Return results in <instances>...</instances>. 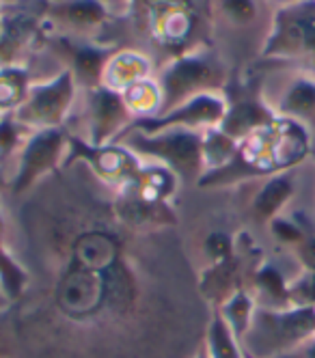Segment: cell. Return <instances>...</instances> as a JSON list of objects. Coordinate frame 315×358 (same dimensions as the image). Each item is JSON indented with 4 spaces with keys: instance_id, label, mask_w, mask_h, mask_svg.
<instances>
[{
    "instance_id": "2e32d148",
    "label": "cell",
    "mask_w": 315,
    "mask_h": 358,
    "mask_svg": "<svg viewBox=\"0 0 315 358\" xmlns=\"http://www.w3.org/2000/svg\"><path fill=\"white\" fill-rule=\"evenodd\" d=\"M248 292L253 294L261 309H285L290 302V278L272 262H261L255 266L248 280Z\"/></svg>"
},
{
    "instance_id": "8992f818",
    "label": "cell",
    "mask_w": 315,
    "mask_h": 358,
    "mask_svg": "<svg viewBox=\"0 0 315 358\" xmlns=\"http://www.w3.org/2000/svg\"><path fill=\"white\" fill-rule=\"evenodd\" d=\"M78 115L76 136L85 138L91 145H111L134 123L132 113L127 110L123 95L106 87H93L80 91L78 104L71 117Z\"/></svg>"
},
{
    "instance_id": "6da1fadb",
    "label": "cell",
    "mask_w": 315,
    "mask_h": 358,
    "mask_svg": "<svg viewBox=\"0 0 315 358\" xmlns=\"http://www.w3.org/2000/svg\"><path fill=\"white\" fill-rule=\"evenodd\" d=\"M127 20L158 65L212 37V0H132Z\"/></svg>"
},
{
    "instance_id": "d590c367",
    "label": "cell",
    "mask_w": 315,
    "mask_h": 358,
    "mask_svg": "<svg viewBox=\"0 0 315 358\" xmlns=\"http://www.w3.org/2000/svg\"><path fill=\"white\" fill-rule=\"evenodd\" d=\"M3 117H5V115H0V119H3Z\"/></svg>"
},
{
    "instance_id": "484cf974",
    "label": "cell",
    "mask_w": 315,
    "mask_h": 358,
    "mask_svg": "<svg viewBox=\"0 0 315 358\" xmlns=\"http://www.w3.org/2000/svg\"><path fill=\"white\" fill-rule=\"evenodd\" d=\"M268 229H270V234L276 242H281L285 246H292V248H296L307 238L302 229L294 220L285 218V216H276L274 220H270Z\"/></svg>"
},
{
    "instance_id": "8fae6325",
    "label": "cell",
    "mask_w": 315,
    "mask_h": 358,
    "mask_svg": "<svg viewBox=\"0 0 315 358\" xmlns=\"http://www.w3.org/2000/svg\"><path fill=\"white\" fill-rule=\"evenodd\" d=\"M115 48L117 45L108 41L69 39L61 35H48L46 41V50L52 55V59L74 76L80 91L102 85L104 65L115 52Z\"/></svg>"
},
{
    "instance_id": "4316f807",
    "label": "cell",
    "mask_w": 315,
    "mask_h": 358,
    "mask_svg": "<svg viewBox=\"0 0 315 358\" xmlns=\"http://www.w3.org/2000/svg\"><path fill=\"white\" fill-rule=\"evenodd\" d=\"M294 250L300 262V268L307 272H315V238H304Z\"/></svg>"
},
{
    "instance_id": "7a4b0ae2",
    "label": "cell",
    "mask_w": 315,
    "mask_h": 358,
    "mask_svg": "<svg viewBox=\"0 0 315 358\" xmlns=\"http://www.w3.org/2000/svg\"><path fill=\"white\" fill-rule=\"evenodd\" d=\"M155 80L162 93L160 115H164L197 95L225 91L227 67L212 43H207L158 65Z\"/></svg>"
},
{
    "instance_id": "e0dca14e",
    "label": "cell",
    "mask_w": 315,
    "mask_h": 358,
    "mask_svg": "<svg viewBox=\"0 0 315 358\" xmlns=\"http://www.w3.org/2000/svg\"><path fill=\"white\" fill-rule=\"evenodd\" d=\"M274 119H276V115L268 108L266 101H255V99L231 101L229 99L227 115H225V119H223V123L218 127L227 136H231L233 141L240 143L246 136H251L255 130L268 125Z\"/></svg>"
},
{
    "instance_id": "1f68e13d",
    "label": "cell",
    "mask_w": 315,
    "mask_h": 358,
    "mask_svg": "<svg viewBox=\"0 0 315 358\" xmlns=\"http://www.w3.org/2000/svg\"><path fill=\"white\" fill-rule=\"evenodd\" d=\"M18 3H22V0H0V5H3V7H7V5H18Z\"/></svg>"
},
{
    "instance_id": "5b68a950",
    "label": "cell",
    "mask_w": 315,
    "mask_h": 358,
    "mask_svg": "<svg viewBox=\"0 0 315 358\" xmlns=\"http://www.w3.org/2000/svg\"><path fill=\"white\" fill-rule=\"evenodd\" d=\"M78 97H80V87L74 80V76L59 67L55 73L33 83L24 104L13 113V117L31 132L67 127Z\"/></svg>"
},
{
    "instance_id": "9a60e30c",
    "label": "cell",
    "mask_w": 315,
    "mask_h": 358,
    "mask_svg": "<svg viewBox=\"0 0 315 358\" xmlns=\"http://www.w3.org/2000/svg\"><path fill=\"white\" fill-rule=\"evenodd\" d=\"M294 192H296V184H294V177L290 171H281V173L270 175L266 182L259 186V190L255 192V196L251 201L253 220L259 224H268L270 220L281 216L285 206L292 201Z\"/></svg>"
},
{
    "instance_id": "d4e9b609",
    "label": "cell",
    "mask_w": 315,
    "mask_h": 358,
    "mask_svg": "<svg viewBox=\"0 0 315 358\" xmlns=\"http://www.w3.org/2000/svg\"><path fill=\"white\" fill-rule=\"evenodd\" d=\"M290 302L292 306L315 309V272L302 270L290 280Z\"/></svg>"
},
{
    "instance_id": "4dcf8cb0",
    "label": "cell",
    "mask_w": 315,
    "mask_h": 358,
    "mask_svg": "<svg viewBox=\"0 0 315 358\" xmlns=\"http://www.w3.org/2000/svg\"><path fill=\"white\" fill-rule=\"evenodd\" d=\"M9 188V179L5 177V173L3 171H0V199H3V192Z\"/></svg>"
},
{
    "instance_id": "d6986e66",
    "label": "cell",
    "mask_w": 315,
    "mask_h": 358,
    "mask_svg": "<svg viewBox=\"0 0 315 358\" xmlns=\"http://www.w3.org/2000/svg\"><path fill=\"white\" fill-rule=\"evenodd\" d=\"M203 350L207 358H246L240 339L235 337L218 309H212V315H209Z\"/></svg>"
},
{
    "instance_id": "cb8c5ba5",
    "label": "cell",
    "mask_w": 315,
    "mask_h": 358,
    "mask_svg": "<svg viewBox=\"0 0 315 358\" xmlns=\"http://www.w3.org/2000/svg\"><path fill=\"white\" fill-rule=\"evenodd\" d=\"M220 15L231 27H248L259 15L257 0H212V17Z\"/></svg>"
},
{
    "instance_id": "9c48e42d",
    "label": "cell",
    "mask_w": 315,
    "mask_h": 358,
    "mask_svg": "<svg viewBox=\"0 0 315 358\" xmlns=\"http://www.w3.org/2000/svg\"><path fill=\"white\" fill-rule=\"evenodd\" d=\"M43 3L22 0L18 5L3 7L0 15V65L31 63L46 48L48 29L43 22Z\"/></svg>"
},
{
    "instance_id": "7402d4cb",
    "label": "cell",
    "mask_w": 315,
    "mask_h": 358,
    "mask_svg": "<svg viewBox=\"0 0 315 358\" xmlns=\"http://www.w3.org/2000/svg\"><path fill=\"white\" fill-rule=\"evenodd\" d=\"M29 285V272L13 257L11 250L0 244V287L5 289L7 298L11 302L20 300Z\"/></svg>"
},
{
    "instance_id": "7c38bea8",
    "label": "cell",
    "mask_w": 315,
    "mask_h": 358,
    "mask_svg": "<svg viewBox=\"0 0 315 358\" xmlns=\"http://www.w3.org/2000/svg\"><path fill=\"white\" fill-rule=\"evenodd\" d=\"M315 50V3H294L279 9L270 35L264 43V57H298Z\"/></svg>"
},
{
    "instance_id": "836d02e7",
    "label": "cell",
    "mask_w": 315,
    "mask_h": 358,
    "mask_svg": "<svg viewBox=\"0 0 315 358\" xmlns=\"http://www.w3.org/2000/svg\"><path fill=\"white\" fill-rule=\"evenodd\" d=\"M0 15H3V5H0Z\"/></svg>"
},
{
    "instance_id": "ba28073f",
    "label": "cell",
    "mask_w": 315,
    "mask_h": 358,
    "mask_svg": "<svg viewBox=\"0 0 315 358\" xmlns=\"http://www.w3.org/2000/svg\"><path fill=\"white\" fill-rule=\"evenodd\" d=\"M41 9L48 35L69 39L104 41V33L121 20L106 0H46Z\"/></svg>"
},
{
    "instance_id": "ffe728a7",
    "label": "cell",
    "mask_w": 315,
    "mask_h": 358,
    "mask_svg": "<svg viewBox=\"0 0 315 358\" xmlns=\"http://www.w3.org/2000/svg\"><path fill=\"white\" fill-rule=\"evenodd\" d=\"M121 95H123L127 110L132 113L134 121L151 119L162 113V93H160V85H158L155 76L134 85V87H130Z\"/></svg>"
},
{
    "instance_id": "e575fe53",
    "label": "cell",
    "mask_w": 315,
    "mask_h": 358,
    "mask_svg": "<svg viewBox=\"0 0 315 358\" xmlns=\"http://www.w3.org/2000/svg\"><path fill=\"white\" fill-rule=\"evenodd\" d=\"M37 3H46V0H37Z\"/></svg>"
},
{
    "instance_id": "52a82bcc",
    "label": "cell",
    "mask_w": 315,
    "mask_h": 358,
    "mask_svg": "<svg viewBox=\"0 0 315 358\" xmlns=\"http://www.w3.org/2000/svg\"><path fill=\"white\" fill-rule=\"evenodd\" d=\"M69 145L67 127H52V130L31 132L24 147L15 158V171L9 179V190L13 194H26L33 190L41 179L59 173L65 164Z\"/></svg>"
},
{
    "instance_id": "ac0fdd59",
    "label": "cell",
    "mask_w": 315,
    "mask_h": 358,
    "mask_svg": "<svg viewBox=\"0 0 315 358\" xmlns=\"http://www.w3.org/2000/svg\"><path fill=\"white\" fill-rule=\"evenodd\" d=\"M35 80L31 63L0 65V115H13L24 104Z\"/></svg>"
},
{
    "instance_id": "603a6c76",
    "label": "cell",
    "mask_w": 315,
    "mask_h": 358,
    "mask_svg": "<svg viewBox=\"0 0 315 358\" xmlns=\"http://www.w3.org/2000/svg\"><path fill=\"white\" fill-rule=\"evenodd\" d=\"M29 136L31 130L24 127L13 115H5L0 119V171L5 169V164L15 162L20 149Z\"/></svg>"
},
{
    "instance_id": "f546056e",
    "label": "cell",
    "mask_w": 315,
    "mask_h": 358,
    "mask_svg": "<svg viewBox=\"0 0 315 358\" xmlns=\"http://www.w3.org/2000/svg\"><path fill=\"white\" fill-rule=\"evenodd\" d=\"M5 231H7V222L3 212H0V244H5Z\"/></svg>"
},
{
    "instance_id": "5bb4252c",
    "label": "cell",
    "mask_w": 315,
    "mask_h": 358,
    "mask_svg": "<svg viewBox=\"0 0 315 358\" xmlns=\"http://www.w3.org/2000/svg\"><path fill=\"white\" fill-rule=\"evenodd\" d=\"M158 71L155 59L139 45H117L108 57L102 71V87L115 93H125L147 78H153Z\"/></svg>"
},
{
    "instance_id": "f1b7e54d",
    "label": "cell",
    "mask_w": 315,
    "mask_h": 358,
    "mask_svg": "<svg viewBox=\"0 0 315 358\" xmlns=\"http://www.w3.org/2000/svg\"><path fill=\"white\" fill-rule=\"evenodd\" d=\"M9 304H13V302H11V300L7 298L5 289H3V287H0V311H5V309H7V306H9Z\"/></svg>"
},
{
    "instance_id": "277c9868",
    "label": "cell",
    "mask_w": 315,
    "mask_h": 358,
    "mask_svg": "<svg viewBox=\"0 0 315 358\" xmlns=\"http://www.w3.org/2000/svg\"><path fill=\"white\" fill-rule=\"evenodd\" d=\"M313 335L315 309H307V306L261 309L257 306L240 343L246 358H287Z\"/></svg>"
},
{
    "instance_id": "83f0119b",
    "label": "cell",
    "mask_w": 315,
    "mask_h": 358,
    "mask_svg": "<svg viewBox=\"0 0 315 358\" xmlns=\"http://www.w3.org/2000/svg\"><path fill=\"white\" fill-rule=\"evenodd\" d=\"M292 354H296V356H300V358H315V335L313 337H309L298 350H294ZM290 354V356H292Z\"/></svg>"
},
{
    "instance_id": "44dd1931",
    "label": "cell",
    "mask_w": 315,
    "mask_h": 358,
    "mask_svg": "<svg viewBox=\"0 0 315 358\" xmlns=\"http://www.w3.org/2000/svg\"><path fill=\"white\" fill-rule=\"evenodd\" d=\"M214 309L220 311V315L225 317L229 328L235 332V337L242 339L244 332L251 326L255 311H257V302H255L253 294L248 292V287H240V289H235L223 304L214 306Z\"/></svg>"
},
{
    "instance_id": "4fadbf2b",
    "label": "cell",
    "mask_w": 315,
    "mask_h": 358,
    "mask_svg": "<svg viewBox=\"0 0 315 358\" xmlns=\"http://www.w3.org/2000/svg\"><path fill=\"white\" fill-rule=\"evenodd\" d=\"M227 108H229L227 91H209V93H203V95H197L188 101H183V104L175 106L173 110H169L164 115L134 121L130 127L143 130V132L169 130V127H183V130H192V132H207L223 123Z\"/></svg>"
},
{
    "instance_id": "30bf717a",
    "label": "cell",
    "mask_w": 315,
    "mask_h": 358,
    "mask_svg": "<svg viewBox=\"0 0 315 358\" xmlns=\"http://www.w3.org/2000/svg\"><path fill=\"white\" fill-rule=\"evenodd\" d=\"M76 162H83L104 186L113 188L115 192H121L145 164V160L123 143L91 145L85 138L69 132V145L63 169Z\"/></svg>"
},
{
    "instance_id": "3957f363",
    "label": "cell",
    "mask_w": 315,
    "mask_h": 358,
    "mask_svg": "<svg viewBox=\"0 0 315 358\" xmlns=\"http://www.w3.org/2000/svg\"><path fill=\"white\" fill-rule=\"evenodd\" d=\"M132 149L145 162L162 164L173 171L179 184H195L205 173L203 158V132L183 130V127H169V130L143 132L127 127L117 138Z\"/></svg>"
},
{
    "instance_id": "d6a6232c",
    "label": "cell",
    "mask_w": 315,
    "mask_h": 358,
    "mask_svg": "<svg viewBox=\"0 0 315 358\" xmlns=\"http://www.w3.org/2000/svg\"><path fill=\"white\" fill-rule=\"evenodd\" d=\"M192 358H207V354H205V350L201 348V350H199V352H197V354H195Z\"/></svg>"
}]
</instances>
